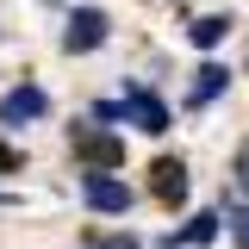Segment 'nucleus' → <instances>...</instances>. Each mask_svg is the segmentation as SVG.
I'll list each match as a JSON object with an SVG mask.
<instances>
[{"mask_svg":"<svg viewBox=\"0 0 249 249\" xmlns=\"http://www.w3.org/2000/svg\"><path fill=\"white\" fill-rule=\"evenodd\" d=\"M187 37H193L199 50H218V44L231 37V13H206V19H193V25H187Z\"/></svg>","mask_w":249,"mask_h":249,"instance_id":"nucleus-7","label":"nucleus"},{"mask_svg":"<svg viewBox=\"0 0 249 249\" xmlns=\"http://www.w3.org/2000/svg\"><path fill=\"white\" fill-rule=\"evenodd\" d=\"M106 31H112V19H106L100 6H75V13H69V31H62V50H69V56H88V50L106 44Z\"/></svg>","mask_w":249,"mask_h":249,"instance_id":"nucleus-1","label":"nucleus"},{"mask_svg":"<svg viewBox=\"0 0 249 249\" xmlns=\"http://www.w3.org/2000/svg\"><path fill=\"white\" fill-rule=\"evenodd\" d=\"M119 112H124L131 124H137V131H150V137H162V131H168V106H162V100H156L150 88H124Z\"/></svg>","mask_w":249,"mask_h":249,"instance_id":"nucleus-2","label":"nucleus"},{"mask_svg":"<svg viewBox=\"0 0 249 249\" xmlns=\"http://www.w3.org/2000/svg\"><path fill=\"white\" fill-rule=\"evenodd\" d=\"M212 237H218V212H199L181 237H168V243H193V249H199V243H212Z\"/></svg>","mask_w":249,"mask_h":249,"instance_id":"nucleus-9","label":"nucleus"},{"mask_svg":"<svg viewBox=\"0 0 249 249\" xmlns=\"http://www.w3.org/2000/svg\"><path fill=\"white\" fill-rule=\"evenodd\" d=\"M224 81H231V75H224L218 62H206V69H199V81H193V106H206V100H218V88H224Z\"/></svg>","mask_w":249,"mask_h":249,"instance_id":"nucleus-8","label":"nucleus"},{"mask_svg":"<svg viewBox=\"0 0 249 249\" xmlns=\"http://www.w3.org/2000/svg\"><path fill=\"white\" fill-rule=\"evenodd\" d=\"M81 199L88 212H131V187L119 175H81Z\"/></svg>","mask_w":249,"mask_h":249,"instance_id":"nucleus-3","label":"nucleus"},{"mask_svg":"<svg viewBox=\"0 0 249 249\" xmlns=\"http://www.w3.org/2000/svg\"><path fill=\"white\" fill-rule=\"evenodd\" d=\"M13 168H19V150H13V143L0 137V175H13Z\"/></svg>","mask_w":249,"mask_h":249,"instance_id":"nucleus-11","label":"nucleus"},{"mask_svg":"<svg viewBox=\"0 0 249 249\" xmlns=\"http://www.w3.org/2000/svg\"><path fill=\"white\" fill-rule=\"evenodd\" d=\"M231 237H237V249H249V206L231 212Z\"/></svg>","mask_w":249,"mask_h":249,"instance_id":"nucleus-10","label":"nucleus"},{"mask_svg":"<svg viewBox=\"0 0 249 249\" xmlns=\"http://www.w3.org/2000/svg\"><path fill=\"white\" fill-rule=\"evenodd\" d=\"M75 156L88 162L93 175H106V168L124 162V143H119V137H100V131H75Z\"/></svg>","mask_w":249,"mask_h":249,"instance_id":"nucleus-5","label":"nucleus"},{"mask_svg":"<svg viewBox=\"0 0 249 249\" xmlns=\"http://www.w3.org/2000/svg\"><path fill=\"white\" fill-rule=\"evenodd\" d=\"M44 112H50V93L44 88H13L6 93V100H0V124H31V119H44Z\"/></svg>","mask_w":249,"mask_h":249,"instance_id":"nucleus-4","label":"nucleus"},{"mask_svg":"<svg viewBox=\"0 0 249 249\" xmlns=\"http://www.w3.org/2000/svg\"><path fill=\"white\" fill-rule=\"evenodd\" d=\"M237 187H243V193H249V143H243V150H237Z\"/></svg>","mask_w":249,"mask_h":249,"instance_id":"nucleus-12","label":"nucleus"},{"mask_svg":"<svg viewBox=\"0 0 249 249\" xmlns=\"http://www.w3.org/2000/svg\"><path fill=\"white\" fill-rule=\"evenodd\" d=\"M150 175H156V199H168V206L187 199V162H181V156H162Z\"/></svg>","mask_w":249,"mask_h":249,"instance_id":"nucleus-6","label":"nucleus"}]
</instances>
